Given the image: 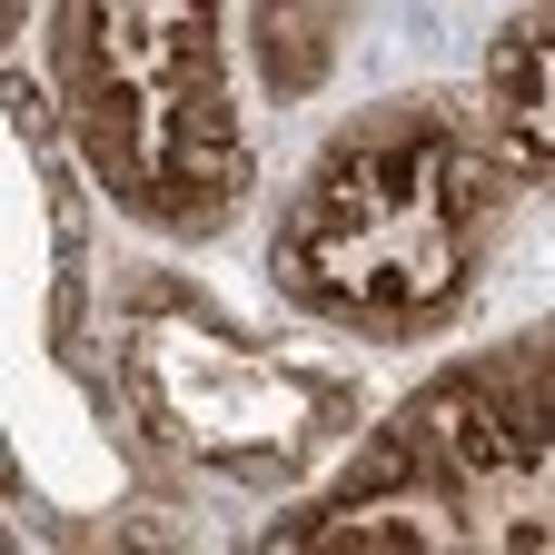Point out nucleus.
I'll return each instance as SVG.
<instances>
[{
  "instance_id": "f257e3e1",
  "label": "nucleus",
  "mask_w": 555,
  "mask_h": 555,
  "mask_svg": "<svg viewBox=\"0 0 555 555\" xmlns=\"http://www.w3.org/2000/svg\"><path fill=\"white\" fill-rule=\"evenodd\" d=\"M516 179L476 100L377 90L298 159L268 219V288L347 347H437L506 258Z\"/></svg>"
},
{
  "instance_id": "f03ea898",
  "label": "nucleus",
  "mask_w": 555,
  "mask_h": 555,
  "mask_svg": "<svg viewBox=\"0 0 555 555\" xmlns=\"http://www.w3.org/2000/svg\"><path fill=\"white\" fill-rule=\"evenodd\" d=\"M268 555H555V318L456 347L318 486L278 496Z\"/></svg>"
},
{
  "instance_id": "7ed1b4c3",
  "label": "nucleus",
  "mask_w": 555,
  "mask_h": 555,
  "mask_svg": "<svg viewBox=\"0 0 555 555\" xmlns=\"http://www.w3.org/2000/svg\"><path fill=\"white\" fill-rule=\"evenodd\" d=\"M50 100L90 189L159 248H208L258 189L229 0H50Z\"/></svg>"
},
{
  "instance_id": "20e7f679",
  "label": "nucleus",
  "mask_w": 555,
  "mask_h": 555,
  "mask_svg": "<svg viewBox=\"0 0 555 555\" xmlns=\"http://www.w3.org/2000/svg\"><path fill=\"white\" fill-rule=\"evenodd\" d=\"M119 397H129V427L150 456L248 486V496L318 486L327 456H347L367 427L358 377L268 347L179 268L119 278Z\"/></svg>"
},
{
  "instance_id": "39448f33",
  "label": "nucleus",
  "mask_w": 555,
  "mask_h": 555,
  "mask_svg": "<svg viewBox=\"0 0 555 555\" xmlns=\"http://www.w3.org/2000/svg\"><path fill=\"white\" fill-rule=\"evenodd\" d=\"M476 119L496 139L516 198L555 208V0H516L476 50Z\"/></svg>"
},
{
  "instance_id": "423d86ee",
  "label": "nucleus",
  "mask_w": 555,
  "mask_h": 555,
  "mask_svg": "<svg viewBox=\"0 0 555 555\" xmlns=\"http://www.w3.org/2000/svg\"><path fill=\"white\" fill-rule=\"evenodd\" d=\"M337 30H347L337 0H258V11H248V40H258L268 100H308L327 80V60H337Z\"/></svg>"
}]
</instances>
